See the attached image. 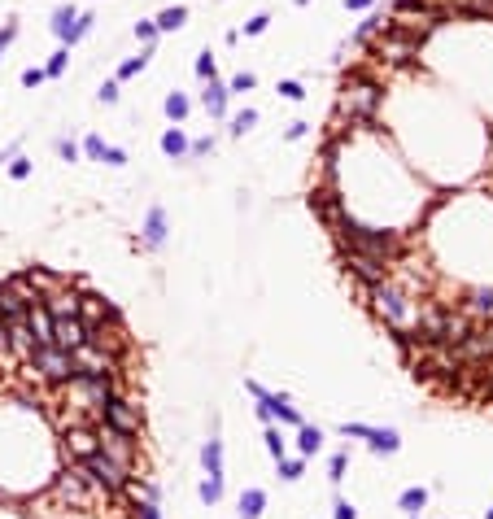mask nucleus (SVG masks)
I'll return each mask as SVG.
<instances>
[{"label":"nucleus","instance_id":"1","mask_svg":"<svg viewBox=\"0 0 493 519\" xmlns=\"http://www.w3.org/2000/svg\"><path fill=\"white\" fill-rule=\"evenodd\" d=\"M380 100H384V88L371 79L367 70H358V74L345 79L341 96H336V114L349 118V122H371L376 110H380Z\"/></svg>","mask_w":493,"mask_h":519},{"label":"nucleus","instance_id":"2","mask_svg":"<svg viewBox=\"0 0 493 519\" xmlns=\"http://www.w3.org/2000/svg\"><path fill=\"white\" fill-rule=\"evenodd\" d=\"M419 44H424L419 35H410V31L393 27V22H384L380 40L371 44V62H376L380 70H406V66L419 62Z\"/></svg>","mask_w":493,"mask_h":519},{"label":"nucleus","instance_id":"3","mask_svg":"<svg viewBox=\"0 0 493 519\" xmlns=\"http://www.w3.org/2000/svg\"><path fill=\"white\" fill-rule=\"evenodd\" d=\"M336 236H341L345 249H362V253H376L384 262H398L402 257V236L398 231H376V227H358V223H341L336 227Z\"/></svg>","mask_w":493,"mask_h":519},{"label":"nucleus","instance_id":"4","mask_svg":"<svg viewBox=\"0 0 493 519\" xmlns=\"http://www.w3.org/2000/svg\"><path fill=\"white\" fill-rule=\"evenodd\" d=\"M367 293H371V305H376V315H380L384 323H393L398 332H406L414 319H419V310H414V301H410L402 288H393L388 279H384V284H371Z\"/></svg>","mask_w":493,"mask_h":519},{"label":"nucleus","instance_id":"5","mask_svg":"<svg viewBox=\"0 0 493 519\" xmlns=\"http://www.w3.org/2000/svg\"><path fill=\"white\" fill-rule=\"evenodd\" d=\"M27 375H35L44 384H66V380H74V362L57 345H35V354L27 358Z\"/></svg>","mask_w":493,"mask_h":519},{"label":"nucleus","instance_id":"6","mask_svg":"<svg viewBox=\"0 0 493 519\" xmlns=\"http://www.w3.org/2000/svg\"><path fill=\"white\" fill-rule=\"evenodd\" d=\"M79 467H83V476L96 484V493H105V498L122 493V489H127V480H132V472H127V467H118L114 458H105L100 450H96V454H88Z\"/></svg>","mask_w":493,"mask_h":519},{"label":"nucleus","instance_id":"7","mask_svg":"<svg viewBox=\"0 0 493 519\" xmlns=\"http://www.w3.org/2000/svg\"><path fill=\"white\" fill-rule=\"evenodd\" d=\"M53 498H57V502H70V506H79V511H88L92 498H96V484L83 476V467H70V472H62V476L53 480Z\"/></svg>","mask_w":493,"mask_h":519},{"label":"nucleus","instance_id":"8","mask_svg":"<svg viewBox=\"0 0 493 519\" xmlns=\"http://www.w3.org/2000/svg\"><path fill=\"white\" fill-rule=\"evenodd\" d=\"M100 414H105V424L110 428H118V432H140V424H144V414H140V406L136 402H127V397H118V393H110L105 402H100Z\"/></svg>","mask_w":493,"mask_h":519},{"label":"nucleus","instance_id":"9","mask_svg":"<svg viewBox=\"0 0 493 519\" xmlns=\"http://www.w3.org/2000/svg\"><path fill=\"white\" fill-rule=\"evenodd\" d=\"M96 436H100V454L114 458L118 467H127V472H132V462H136V441H132V432H118V428H110V424H100Z\"/></svg>","mask_w":493,"mask_h":519},{"label":"nucleus","instance_id":"10","mask_svg":"<svg viewBox=\"0 0 493 519\" xmlns=\"http://www.w3.org/2000/svg\"><path fill=\"white\" fill-rule=\"evenodd\" d=\"M345 267L367 284H384L388 279V271H393V262H384V257H376V253H362V249H345Z\"/></svg>","mask_w":493,"mask_h":519},{"label":"nucleus","instance_id":"11","mask_svg":"<svg viewBox=\"0 0 493 519\" xmlns=\"http://www.w3.org/2000/svg\"><path fill=\"white\" fill-rule=\"evenodd\" d=\"M70 362H74V375H114V358L100 345H92V341H83L79 349H70Z\"/></svg>","mask_w":493,"mask_h":519},{"label":"nucleus","instance_id":"12","mask_svg":"<svg viewBox=\"0 0 493 519\" xmlns=\"http://www.w3.org/2000/svg\"><path fill=\"white\" fill-rule=\"evenodd\" d=\"M88 341V323L79 319V315H62V319H53V345L57 349H79Z\"/></svg>","mask_w":493,"mask_h":519},{"label":"nucleus","instance_id":"13","mask_svg":"<svg viewBox=\"0 0 493 519\" xmlns=\"http://www.w3.org/2000/svg\"><path fill=\"white\" fill-rule=\"evenodd\" d=\"M100 450V436H96V428H83V424H74L70 432H66V454L70 458H88V454H96Z\"/></svg>","mask_w":493,"mask_h":519},{"label":"nucleus","instance_id":"14","mask_svg":"<svg viewBox=\"0 0 493 519\" xmlns=\"http://www.w3.org/2000/svg\"><path fill=\"white\" fill-rule=\"evenodd\" d=\"M9 354H13V358H31V354H35V332H31L27 315H22V319H9Z\"/></svg>","mask_w":493,"mask_h":519},{"label":"nucleus","instance_id":"15","mask_svg":"<svg viewBox=\"0 0 493 519\" xmlns=\"http://www.w3.org/2000/svg\"><path fill=\"white\" fill-rule=\"evenodd\" d=\"M79 319H83L88 327H96V323H114L118 315H114V305H105L96 293H83V297H79Z\"/></svg>","mask_w":493,"mask_h":519},{"label":"nucleus","instance_id":"16","mask_svg":"<svg viewBox=\"0 0 493 519\" xmlns=\"http://www.w3.org/2000/svg\"><path fill=\"white\" fill-rule=\"evenodd\" d=\"M446 18H489L493 22V0H441Z\"/></svg>","mask_w":493,"mask_h":519},{"label":"nucleus","instance_id":"17","mask_svg":"<svg viewBox=\"0 0 493 519\" xmlns=\"http://www.w3.org/2000/svg\"><path fill=\"white\" fill-rule=\"evenodd\" d=\"M227 100H231L227 83H219V79H205V92H201V105H205V114H210V118H227Z\"/></svg>","mask_w":493,"mask_h":519},{"label":"nucleus","instance_id":"18","mask_svg":"<svg viewBox=\"0 0 493 519\" xmlns=\"http://www.w3.org/2000/svg\"><path fill=\"white\" fill-rule=\"evenodd\" d=\"M44 310H48L53 319H62V315H79V293H74V288H53V293L44 297Z\"/></svg>","mask_w":493,"mask_h":519},{"label":"nucleus","instance_id":"19","mask_svg":"<svg viewBox=\"0 0 493 519\" xmlns=\"http://www.w3.org/2000/svg\"><path fill=\"white\" fill-rule=\"evenodd\" d=\"M27 323H31V332H35V345H53V315L44 310V301L27 305Z\"/></svg>","mask_w":493,"mask_h":519},{"label":"nucleus","instance_id":"20","mask_svg":"<svg viewBox=\"0 0 493 519\" xmlns=\"http://www.w3.org/2000/svg\"><path fill=\"white\" fill-rule=\"evenodd\" d=\"M144 245L149 249H162L166 245V210H162V205H153L149 218H144Z\"/></svg>","mask_w":493,"mask_h":519},{"label":"nucleus","instance_id":"21","mask_svg":"<svg viewBox=\"0 0 493 519\" xmlns=\"http://www.w3.org/2000/svg\"><path fill=\"white\" fill-rule=\"evenodd\" d=\"M201 462H205V472H210V480H223V441H219V436L205 441Z\"/></svg>","mask_w":493,"mask_h":519},{"label":"nucleus","instance_id":"22","mask_svg":"<svg viewBox=\"0 0 493 519\" xmlns=\"http://www.w3.org/2000/svg\"><path fill=\"white\" fill-rule=\"evenodd\" d=\"M162 153H166V158H188V136L184 132H179V127H166V132H162Z\"/></svg>","mask_w":493,"mask_h":519},{"label":"nucleus","instance_id":"23","mask_svg":"<svg viewBox=\"0 0 493 519\" xmlns=\"http://www.w3.org/2000/svg\"><path fill=\"white\" fill-rule=\"evenodd\" d=\"M367 441H371V450H376V454H398V445H402V436H398L393 428H371V436H367Z\"/></svg>","mask_w":493,"mask_h":519},{"label":"nucleus","instance_id":"24","mask_svg":"<svg viewBox=\"0 0 493 519\" xmlns=\"http://www.w3.org/2000/svg\"><path fill=\"white\" fill-rule=\"evenodd\" d=\"M267 511V493L262 489H245L240 493V519H257Z\"/></svg>","mask_w":493,"mask_h":519},{"label":"nucleus","instance_id":"25","mask_svg":"<svg viewBox=\"0 0 493 519\" xmlns=\"http://www.w3.org/2000/svg\"><path fill=\"white\" fill-rule=\"evenodd\" d=\"M153 22H158V31H179V27L188 22V9H184V5H170V9H162Z\"/></svg>","mask_w":493,"mask_h":519},{"label":"nucleus","instance_id":"26","mask_svg":"<svg viewBox=\"0 0 493 519\" xmlns=\"http://www.w3.org/2000/svg\"><path fill=\"white\" fill-rule=\"evenodd\" d=\"M319 445H323V432H319V428H306V424H301V428H297V450L310 458V454H319Z\"/></svg>","mask_w":493,"mask_h":519},{"label":"nucleus","instance_id":"27","mask_svg":"<svg viewBox=\"0 0 493 519\" xmlns=\"http://www.w3.org/2000/svg\"><path fill=\"white\" fill-rule=\"evenodd\" d=\"M188 110H192V100H188L184 92H170V96H166V118H170V122H184Z\"/></svg>","mask_w":493,"mask_h":519},{"label":"nucleus","instance_id":"28","mask_svg":"<svg viewBox=\"0 0 493 519\" xmlns=\"http://www.w3.org/2000/svg\"><path fill=\"white\" fill-rule=\"evenodd\" d=\"M384 22H388V13H371L367 22H358V31H354V44H367L376 31H384Z\"/></svg>","mask_w":493,"mask_h":519},{"label":"nucleus","instance_id":"29","mask_svg":"<svg viewBox=\"0 0 493 519\" xmlns=\"http://www.w3.org/2000/svg\"><path fill=\"white\" fill-rule=\"evenodd\" d=\"M74 18H79V9H74V5H57V9H53V31H57V40H66V31H70Z\"/></svg>","mask_w":493,"mask_h":519},{"label":"nucleus","instance_id":"30","mask_svg":"<svg viewBox=\"0 0 493 519\" xmlns=\"http://www.w3.org/2000/svg\"><path fill=\"white\" fill-rule=\"evenodd\" d=\"M92 22H96L92 13H79V18L70 22V31H66V40H62V44H66V48H70V44H79V40H83V35L92 31Z\"/></svg>","mask_w":493,"mask_h":519},{"label":"nucleus","instance_id":"31","mask_svg":"<svg viewBox=\"0 0 493 519\" xmlns=\"http://www.w3.org/2000/svg\"><path fill=\"white\" fill-rule=\"evenodd\" d=\"M149 57H153V44H144V53H140V57H132V62H122V66H118V79H136V74L149 66Z\"/></svg>","mask_w":493,"mask_h":519},{"label":"nucleus","instance_id":"32","mask_svg":"<svg viewBox=\"0 0 493 519\" xmlns=\"http://www.w3.org/2000/svg\"><path fill=\"white\" fill-rule=\"evenodd\" d=\"M66 66H70V48L62 44V48H57V53H53V57H48V66H44V74H48V79H62V74H66Z\"/></svg>","mask_w":493,"mask_h":519},{"label":"nucleus","instance_id":"33","mask_svg":"<svg viewBox=\"0 0 493 519\" xmlns=\"http://www.w3.org/2000/svg\"><path fill=\"white\" fill-rule=\"evenodd\" d=\"M424 502H428V489H406L402 498H398V506L406 511V515H414V511H424Z\"/></svg>","mask_w":493,"mask_h":519},{"label":"nucleus","instance_id":"34","mask_svg":"<svg viewBox=\"0 0 493 519\" xmlns=\"http://www.w3.org/2000/svg\"><path fill=\"white\" fill-rule=\"evenodd\" d=\"M257 127V110H240L236 118H231V136H245V132H253Z\"/></svg>","mask_w":493,"mask_h":519},{"label":"nucleus","instance_id":"35","mask_svg":"<svg viewBox=\"0 0 493 519\" xmlns=\"http://www.w3.org/2000/svg\"><path fill=\"white\" fill-rule=\"evenodd\" d=\"M467 310H472V315H493V293H472Z\"/></svg>","mask_w":493,"mask_h":519},{"label":"nucleus","instance_id":"36","mask_svg":"<svg viewBox=\"0 0 493 519\" xmlns=\"http://www.w3.org/2000/svg\"><path fill=\"white\" fill-rule=\"evenodd\" d=\"M214 153V136H201V140H188V158H210Z\"/></svg>","mask_w":493,"mask_h":519},{"label":"nucleus","instance_id":"37","mask_svg":"<svg viewBox=\"0 0 493 519\" xmlns=\"http://www.w3.org/2000/svg\"><path fill=\"white\" fill-rule=\"evenodd\" d=\"M279 462V480H301V458H275Z\"/></svg>","mask_w":493,"mask_h":519},{"label":"nucleus","instance_id":"38","mask_svg":"<svg viewBox=\"0 0 493 519\" xmlns=\"http://www.w3.org/2000/svg\"><path fill=\"white\" fill-rule=\"evenodd\" d=\"M197 79H219V66H214V57H210V53H201V57H197Z\"/></svg>","mask_w":493,"mask_h":519},{"label":"nucleus","instance_id":"39","mask_svg":"<svg viewBox=\"0 0 493 519\" xmlns=\"http://www.w3.org/2000/svg\"><path fill=\"white\" fill-rule=\"evenodd\" d=\"M219 498H223V480H205V484H201V502L214 506Z\"/></svg>","mask_w":493,"mask_h":519},{"label":"nucleus","instance_id":"40","mask_svg":"<svg viewBox=\"0 0 493 519\" xmlns=\"http://www.w3.org/2000/svg\"><path fill=\"white\" fill-rule=\"evenodd\" d=\"M158 35H162L158 22H136V40H140V44H158Z\"/></svg>","mask_w":493,"mask_h":519},{"label":"nucleus","instance_id":"41","mask_svg":"<svg viewBox=\"0 0 493 519\" xmlns=\"http://www.w3.org/2000/svg\"><path fill=\"white\" fill-rule=\"evenodd\" d=\"M253 83H257V79H253V74H249V70H240V74H236V79H231V83H227V92H231V96H240V92H249Z\"/></svg>","mask_w":493,"mask_h":519},{"label":"nucleus","instance_id":"42","mask_svg":"<svg viewBox=\"0 0 493 519\" xmlns=\"http://www.w3.org/2000/svg\"><path fill=\"white\" fill-rule=\"evenodd\" d=\"M271 27V13H253L249 22H245V35H262Z\"/></svg>","mask_w":493,"mask_h":519},{"label":"nucleus","instance_id":"43","mask_svg":"<svg viewBox=\"0 0 493 519\" xmlns=\"http://www.w3.org/2000/svg\"><path fill=\"white\" fill-rule=\"evenodd\" d=\"M83 153H88L92 162H100V158H105V140H100V136H88V140H83Z\"/></svg>","mask_w":493,"mask_h":519},{"label":"nucleus","instance_id":"44","mask_svg":"<svg viewBox=\"0 0 493 519\" xmlns=\"http://www.w3.org/2000/svg\"><path fill=\"white\" fill-rule=\"evenodd\" d=\"M279 96H284V100H301V96H306V88H301L297 79H284V83H279Z\"/></svg>","mask_w":493,"mask_h":519},{"label":"nucleus","instance_id":"45","mask_svg":"<svg viewBox=\"0 0 493 519\" xmlns=\"http://www.w3.org/2000/svg\"><path fill=\"white\" fill-rule=\"evenodd\" d=\"M9 175H13V179H27V175H31V162L13 153V158H9Z\"/></svg>","mask_w":493,"mask_h":519},{"label":"nucleus","instance_id":"46","mask_svg":"<svg viewBox=\"0 0 493 519\" xmlns=\"http://www.w3.org/2000/svg\"><path fill=\"white\" fill-rule=\"evenodd\" d=\"M9 319H0V362H9Z\"/></svg>","mask_w":493,"mask_h":519},{"label":"nucleus","instance_id":"47","mask_svg":"<svg viewBox=\"0 0 493 519\" xmlns=\"http://www.w3.org/2000/svg\"><path fill=\"white\" fill-rule=\"evenodd\" d=\"M44 79H48V74H44L40 66H31V70H22V83H27V88H40Z\"/></svg>","mask_w":493,"mask_h":519},{"label":"nucleus","instance_id":"48","mask_svg":"<svg viewBox=\"0 0 493 519\" xmlns=\"http://www.w3.org/2000/svg\"><path fill=\"white\" fill-rule=\"evenodd\" d=\"M13 35H18V22H5V27H0V53L13 44Z\"/></svg>","mask_w":493,"mask_h":519},{"label":"nucleus","instance_id":"49","mask_svg":"<svg viewBox=\"0 0 493 519\" xmlns=\"http://www.w3.org/2000/svg\"><path fill=\"white\" fill-rule=\"evenodd\" d=\"M267 450H271V458H284V441H279V432H275V428L267 432Z\"/></svg>","mask_w":493,"mask_h":519},{"label":"nucleus","instance_id":"50","mask_svg":"<svg viewBox=\"0 0 493 519\" xmlns=\"http://www.w3.org/2000/svg\"><path fill=\"white\" fill-rule=\"evenodd\" d=\"M136 519H158V502H153V498H144V502L136 506Z\"/></svg>","mask_w":493,"mask_h":519},{"label":"nucleus","instance_id":"51","mask_svg":"<svg viewBox=\"0 0 493 519\" xmlns=\"http://www.w3.org/2000/svg\"><path fill=\"white\" fill-rule=\"evenodd\" d=\"M100 105H114V100H118V83H100Z\"/></svg>","mask_w":493,"mask_h":519},{"label":"nucleus","instance_id":"52","mask_svg":"<svg viewBox=\"0 0 493 519\" xmlns=\"http://www.w3.org/2000/svg\"><path fill=\"white\" fill-rule=\"evenodd\" d=\"M57 153L66 162H74V158H79V144H74V140H57Z\"/></svg>","mask_w":493,"mask_h":519},{"label":"nucleus","instance_id":"53","mask_svg":"<svg viewBox=\"0 0 493 519\" xmlns=\"http://www.w3.org/2000/svg\"><path fill=\"white\" fill-rule=\"evenodd\" d=\"M100 162H110V166H122V162H127V153H122V148H114V144H105V158H100Z\"/></svg>","mask_w":493,"mask_h":519},{"label":"nucleus","instance_id":"54","mask_svg":"<svg viewBox=\"0 0 493 519\" xmlns=\"http://www.w3.org/2000/svg\"><path fill=\"white\" fill-rule=\"evenodd\" d=\"M341 476H345V454H336L332 458V480H341Z\"/></svg>","mask_w":493,"mask_h":519},{"label":"nucleus","instance_id":"55","mask_svg":"<svg viewBox=\"0 0 493 519\" xmlns=\"http://www.w3.org/2000/svg\"><path fill=\"white\" fill-rule=\"evenodd\" d=\"M306 132H310V122H293V127H289V140H301Z\"/></svg>","mask_w":493,"mask_h":519},{"label":"nucleus","instance_id":"56","mask_svg":"<svg viewBox=\"0 0 493 519\" xmlns=\"http://www.w3.org/2000/svg\"><path fill=\"white\" fill-rule=\"evenodd\" d=\"M336 519H358V515H354V506H349V502H336Z\"/></svg>","mask_w":493,"mask_h":519},{"label":"nucleus","instance_id":"57","mask_svg":"<svg viewBox=\"0 0 493 519\" xmlns=\"http://www.w3.org/2000/svg\"><path fill=\"white\" fill-rule=\"evenodd\" d=\"M376 0H345V9H371Z\"/></svg>","mask_w":493,"mask_h":519},{"label":"nucleus","instance_id":"58","mask_svg":"<svg viewBox=\"0 0 493 519\" xmlns=\"http://www.w3.org/2000/svg\"><path fill=\"white\" fill-rule=\"evenodd\" d=\"M297 5H310V0H297Z\"/></svg>","mask_w":493,"mask_h":519},{"label":"nucleus","instance_id":"59","mask_svg":"<svg viewBox=\"0 0 493 519\" xmlns=\"http://www.w3.org/2000/svg\"><path fill=\"white\" fill-rule=\"evenodd\" d=\"M485 519H493V511H489V515H485Z\"/></svg>","mask_w":493,"mask_h":519}]
</instances>
